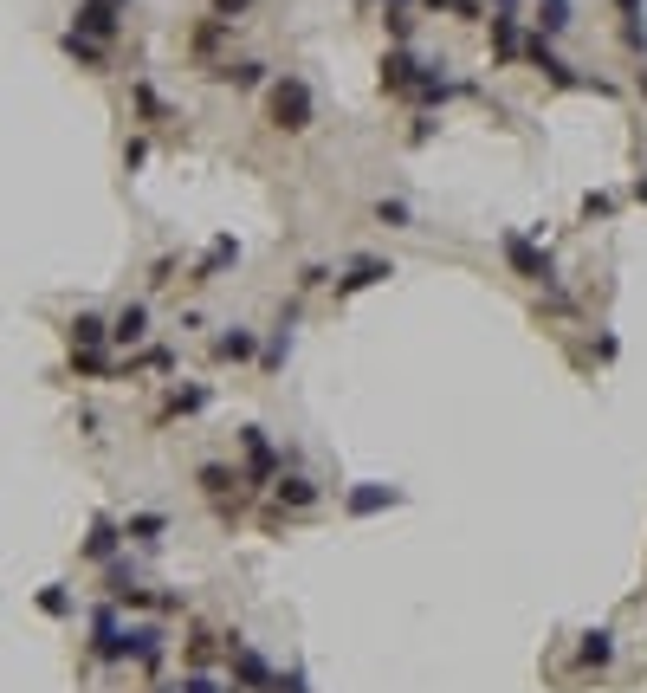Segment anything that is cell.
<instances>
[{
  "mask_svg": "<svg viewBox=\"0 0 647 693\" xmlns=\"http://www.w3.org/2000/svg\"><path fill=\"white\" fill-rule=\"evenodd\" d=\"M615 7H622V13H628V20H635V13H641V0H615Z\"/></svg>",
  "mask_w": 647,
  "mask_h": 693,
  "instance_id": "obj_19",
  "label": "cell"
},
{
  "mask_svg": "<svg viewBox=\"0 0 647 693\" xmlns=\"http://www.w3.org/2000/svg\"><path fill=\"white\" fill-rule=\"evenodd\" d=\"M376 279H389V266H382V260H363L350 279H343V292H363V285H376Z\"/></svg>",
  "mask_w": 647,
  "mask_h": 693,
  "instance_id": "obj_11",
  "label": "cell"
},
{
  "mask_svg": "<svg viewBox=\"0 0 647 693\" xmlns=\"http://www.w3.org/2000/svg\"><path fill=\"white\" fill-rule=\"evenodd\" d=\"M272 117H279V130H305V124H311V91H305V78H285V85L272 91Z\"/></svg>",
  "mask_w": 647,
  "mask_h": 693,
  "instance_id": "obj_1",
  "label": "cell"
},
{
  "mask_svg": "<svg viewBox=\"0 0 647 693\" xmlns=\"http://www.w3.org/2000/svg\"><path fill=\"white\" fill-rule=\"evenodd\" d=\"M499 7H512V0H499Z\"/></svg>",
  "mask_w": 647,
  "mask_h": 693,
  "instance_id": "obj_21",
  "label": "cell"
},
{
  "mask_svg": "<svg viewBox=\"0 0 647 693\" xmlns=\"http://www.w3.org/2000/svg\"><path fill=\"white\" fill-rule=\"evenodd\" d=\"M143 331H149V311H143V305H130L117 324H110V337H117V344H143Z\"/></svg>",
  "mask_w": 647,
  "mask_h": 693,
  "instance_id": "obj_5",
  "label": "cell"
},
{
  "mask_svg": "<svg viewBox=\"0 0 647 693\" xmlns=\"http://www.w3.org/2000/svg\"><path fill=\"white\" fill-rule=\"evenodd\" d=\"M395 499H402L395 486H376V480H369V486H356V493H350V512H382V506H395Z\"/></svg>",
  "mask_w": 647,
  "mask_h": 693,
  "instance_id": "obj_4",
  "label": "cell"
},
{
  "mask_svg": "<svg viewBox=\"0 0 647 693\" xmlns=\"http://www.w3.org/2000/svg\"><path fill=\"white\" fill-rule=\"evenodd\" d=\"M104 337H110L104 318H91V311H85V318H72V344H78V350H98Z\"/></svg>",
  "mask_w": 647,
  "mask_h": 693,
  "instance_id": "obj_7",
  "label": "cell"
},
{
  "mask_svg": "<svg viewBox=\"0 0 647 693\" xmlns=\"http://www.w3.org/2000/svg\"><path fill=\"white\" fill-rule=\"evenodd\" d=\"M246 454H253L259 473H272V447H266V434H259V428H246Z\"/></svg>",
  "mask_w": 647,
  "mask_h": 693,
  "instance_id": "obj_13",
  "label": "cell"
},
{
  "mask_svg": "<svg viewBox=\"0 0 647 693\" xmlns=\"http://www.w3.org/2000/svg\"><path fill=\"white\" fill-rule=\"evenodd\" d=\"M117 33V0H85L78 7V39H110Z\"/></svg>",
  "mask_w": 647,
  "mask_h": 693,
  "instance_id": "obj_2",
  "label": "cell"
},
{
  "mask_svg": "<svg viewBox=\"0 0 647 693\" xmlns=\"http://www.w3.org/2000/svg\"><path fill=\"white\" fill-rule=\"evenodd\" d=\"M279 693H305V681H298V674H292V681H279Z\"/></svg>",
  "mask_w": 647,
  "mask_h": 693,
  "instance_id": "obj_18",
  "label": "cell"
},
{
  "mask_svg": "<svg viewBox=\"0 0 647 693\" xmlns=\"http://www.w3.org/2000/svg\"><path fill=\"white\" fill-rule=\"evenodd\" d=\"M85 551H91V557H110V551H117V525L98 519V525H91V538H85Z\"/></svg>",
  "mask_w": 647,
  "mask_h": 693,
  "instance_id": "obj_10",
  "label": "cell"
},
{
  "mask_svg": "<svg viewBox=\"0 0 647 693\" xmlns=\"http://www.w3.org/2000/svg\"><path fill=\"white\" fill-rule=\"evenodd\" d=\"M214 350H220V357H253V331H227V337H214Z\"/></svg>",
  "mask_w": 647,
  "mask_h": 693,
  "instance_id": "obj_12",
  "label": "cell"
},
{
  "mask_svg": "<svg viewBox=\"0 0 647 693\" xmlns=\"http://www.w3.org/2000/svg\"><path fill=\"white\" fill-rule=\"evenodd\" d=\"M220 78H233V85H259V65H227Z\"/></svg>",
  "mask_w": 647,
  "mask_h": 693,
  "instance_id": "obj_15",
  "label": "cell"
},
{
  "mask_svg": "<svg viewBox=\"0 0 647 693\" xmlns=\"http://www.w3.org/2000/svg\"><path fill=\"white\" fill-rule=\"evenodd\" d=\"M505 260H512L518 266V273H525V279H557V273H550V260H544V253L538 247H531V240H518V234H505Z\"/></svg>",
  "mask_w": 647,
  "mask_h": 693,
  "instance_id": "obj_3",
  "label": "cell"
},
{
  "mask_svg": "<svg viewBox=\"0 0 647 693\" xmlns=\"http://www.w3.org/2000/svg\"><path fill=\"white\" fill-rule=\"evenodd\" d=\"M609 655H615V635H609V629L583 635V661H589V668H609Z\"/></svg>",
  "mask_w": 647,
  "mask_h": 693,
  "instance_id": "obj_9",
  "label": "cell"
},
{
  "mask_svg": "<svg viewBox=\"0 0 647 693\" xmlns=\"http://www.w3.org/2000/svg\"><path fill=\"white\" fill-rule=\"evenodd\" d=\"M279 499H285V506H311V499H318V486H311L305 473H279Z\"/></svg>",
  "mask_w": 647,
  "mask_h": 693,
  "instance_id": "obj_6",
  "label": "cell"
},
{
  "mask_svg": "<svg viewBox=\"0 0 647 693\" xmlns=\"http://www.w3.org/2000/svg\"><path fill=\"white\" fill-rule=\"evenodd\" d=\"M240 681H253V687H266L272 674H266V661L253 655V648H240Z\"/></svg>",
  "mask_w": 647,
  "mask_h": 693,
  "instance_id": "obj_14",
  "label": "cell"
},
{
  "mask_svg": "<svg viewBox=\"0 0 647 693\" xmlns=\"http://www.w3.org/2000/svg\"><path fill=\"white\" fill-rule=\"evenodd\" d=\"M39 609H52V616H65V609H72V603H65V590H59V583H52V590L39 596Z\"/></svg>",
  "mask_w": 647,
  "mask_h": 693,
  "instance_id": "obj_16",
  "label": "cell"
},
{
  "mask_svg": "<svg viewBox=\"0 0 647 693\" xmlns=\"http://www.w3.org/2000/svg\"><path fill=\"white\" fill-rule=\"evenodd\" d=\"M492 52H499V59H518V26H512V13H499V20H492Z\"/></svg>",
  "mask_w": 647,
  "mask_h": 693,
  "instance_id": "obj_8",
  "label": "cell"
},
{
  "mask_svg": "<svg viewBox=\"0 0 647 693\" xmlns=\"http://www.w3.org/2000/svg\"><path fill=\"white\" fill-rule=\"evenodd\" d=\"M246 7V0H220V13H240Z\"/></svg>",
  "mask_w": 647,
  "mask_h": 693,
  "instance_id": "obj_20",
  "label": "cell"
},
{
  "mask_svg": "<svg viewBox=\"0 0 647 693\" xmlns=\"http://www.w3.org/2000/svg\"><path fill=\"white\" fill-rule=\"evenodd\" d=\"M182 693H227V687H214V681H201V674H195V681H182Z\"/></svg>",
  "mask_w": 647,
  "mask_h": 693,
  "instance_id": "obj_17",
  "label": "cell"
}]
</instances>
